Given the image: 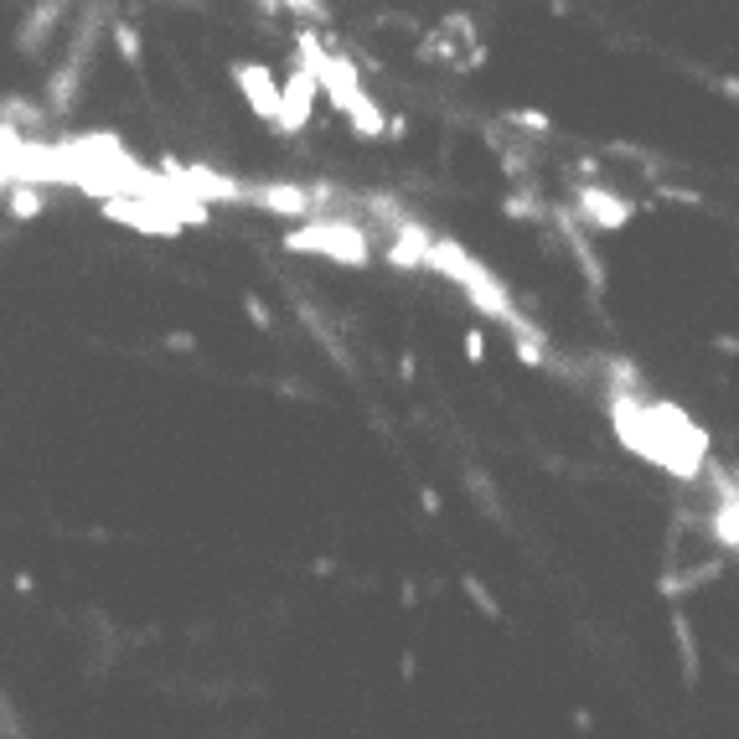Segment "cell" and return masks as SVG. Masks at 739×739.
I'll return each instance as SVG.
<instances>
[{"label":"cell","instance_id":"obj_1","mask_svg":"<svg viewBox=\"0 0 739 739\" xmlns=\"http://www.w3.org/2000/svg\"><path fill=\"white\" fill-rule=\"evenodd\" d=\"M285 249H290V254H321V259H336V264L362 269L367 259H373V238H367L362 223L316 218V223H305V228H290V233H285Z\"/></svg>","mask_w":739,"mask_h":739},{"label":"cell","instance_id":"obj_2","mask_svg":"<svg viewBox=\"0 0 739 739\" xmlns=\"http://www.w3.org/2000/svg\"><path fill=\"white\" fill-rule=\"evenodd\" d=\"M316 104H321L316 73L305 68V63H295L290 78H280V119H274V130H280V135H300L305 125H311Z\"/></svg>","mask_w":739,"mask_h":739},{"label":"cell","instance_id":"obj_3","mask_svg":"<svg viewBox=\"0 0 739 739\" xmlns=\"http://www.w3.org/2000/svg\"><path fill=\"white\" fill-rule=\"evenodd\" d=\"M228 73H233V83H238L243 104H249V109L264 119V125H274V119H280V78H274V68L259 63V57H238Z\"/></svg>","mask_w":739,"mask_h":739},{"label":"cell","instance_id":"obj_4","mask_svg":"<svg viewBox=\"0 0 739 739\" xmlns=\"http://www.w3.org/2000/svg\"><path fill=\"white\" fill-rule=\"evenodd\" d=\"M574 207H579V218H584V223H595V228H605V233L626 228V223H631V212H636L626 197H615L605 181H584V187L574 192Z\"/></svg>","mask_w":739,"mask_h":739},{"label":"cell","instance_id":"obj_5","mask_svg":"<svg viewBox=\"0 0 739 739\" xmlns=\"http://www.w3.org/2000/svg\"><path fill=\"white\" fill-rule=\"evenodd\" d=\"M243 202H254L264 212H280V218H311L316 212V192L300 187V181H264V187H243Z\"/></svg>","mask_w":739,"mask_h":739},{"label":"cell","instance_id":"obj_6","mask_svg":"<svg viewBox=\"0 0 739 739\" xmlns=\"http://www.w3.org/2000/svg\"><path fill=\"white\" fill-rule=\"evenodd\" d=\"M342 119H347L362 140H383L388 135V119H383L378 99H367V88H362V94H352V104L342 109Z\"/></svg>","mask_w":739,"mask_h":739},{"label":"cell","instance_id":"obj_7","mask_svg":"<svg viewBox=\"0 0 739 739\" xmlns=\"http://www.w3.org/2000/svg\"><path fill=\"white\" fill-rule=\"evenodd\" d=\"M57 16H63V6H57V0H37L32 16H26V26H21V37H16V47H21V52H37V47L57 32Z\"/></svg>","mask_w":739,"mask_h":739},{"label":"cell","instance_id":"obj_8","mask_svg":"<svg viewBox=\"0 0 739 739\" xmlns=\"http://www.w3.org/2000/svg\"><path fill=\"white\" fill-rule=\"evenodd\" d=\"M6 212L16 223H32L47 212V192L37 187V181H6Z\"/></svg>","mask_w":739,"mask_h":739},{"label":"cell","instance_id":"obj_9","mask_svg":"<svg viewBox=\"0 0 739 739\" xmlns=\"http://www.w3.org/2000/svg\"><path fill=\"white\" fill-rule=\"evenodd\" d=\"M42 119H47V109L32 104V99H21V94L0 99V125H6V130H21V135H26V130H37Z\"/></svg>","mask_w":739,"mask_h":739},{"label":"cell","instance_id":"obj_10","mask_svg":"<svg viewBox=\"0 0 739 739\" xmlns=\"http://www.w3.org/2000/svg\"><path fill=\"white\" fill-rule=\"evenodd\" d=\"M672 636H677V652H683V677L693 683V677H698V641H693L688 615H672Z\"/></svg>","mask_w":739,"mask_h":739},{"label":"cell","instance_id":"obj_11","mask_svg":"<svg viewBox=\"0 0 739 739\" xmlns=\"http://www.w3.org/2000/svg\"><path fill=\"white\" fill-rule=\"evenodd\" d=\"M109 32H114V52H119V63L140 68V57H145V42H140V32H135V26H130V21H114Z\"/></svg>","mask_w":739,"mask_h":739},{"label":"cell","instance_id":"obj_12","mask_svg":"<svg viewBox=\"0 0 739 739\" xmlns=\"http://www.w3.org/2000/svg\"><path fill=\"white\" fill-rule=\"evenodd\" d=\"M460 590H466V600L486 615V621H502V605L497 600H491V590H486V584L476 579V574H460Z\"/></svg>","mask_w":739,"mask_h":739},{"label":"cell","instance_id":"obj_13","mask_svg":"<svg viewBox=\"0 0 739 739\" xmlns=\"http://www.w3.org/2000/svg\"><path fill=\"white\" fill-rule=\"evenodd\" d=\"M466 486H471V497L481 502V512H486V517H502V497L491 491V481H486L481 471H466Z\"/></svg>","mask_w":739,"mask_h":739},{"label":"cell","instance_id":"obj_14","mask_svg":"<svg viewBox=\"0 0 739 739\" xmlns=\"http://www.w3.org/2000/svg\"><path fill=\"white\" fill-rule=\"evenodd\" d=\"M512 125H522V130H538V135H548V130H553V119H548L543 109H512Z\"/></svg>","mask_w":739,"mask_h":739},{"label":"cell","instance_id":"obj_15","mask_svg":"<svg viewBox=\"0 0 739 739\" xmlns=\"http://www.w3.org/2000/svg\"><path fill=\"white\" fill-rule=\"evenodd\" d=\"M243 311H249V321H254L259 331H269V326H274V316H269V305H264L259 295H249V300H243Z\"/></svg>","mask_w":739,"mask_h":739},{"label":"cell","instance_id":"obj_16","mask_svg":"<svg viewBox=\"0 0 739 739\" xmlns=\"http://www.w3.org/2000/svg\"><path fill=\"white\" fill-rule=\"evenodd\" d=\"M466 357L471 362H486V336L481 331H466Z\"/></svg>","mask_w":739,"mask_h":739},{"label":"cell","instance_id":"obj_17","mask_svg":"<svg viewBox=\"0 0 739 739\" xmlns=\"http://www.w3.org/2000/svg\"><path fill=\"white\" fill-rule=\"evenodd\" d=\"M166 347H171V352H192L197 342H192V331H171V336H166Z\"/></svg>","mask_w":739,"mask_h":739},{"label":"cell","instance_id":"obj_18","mask_svg":"<svg viewBox=\"0 0 739 739\" xmlns=\"http://www.w3.org/2000/svg\"><path fill=\"white\" fill-rule=\"evenodd\" d=\"M0 192H6V181H0Z\"/></svg>","mask_w":739,"mask_h":739}]
</instances>
